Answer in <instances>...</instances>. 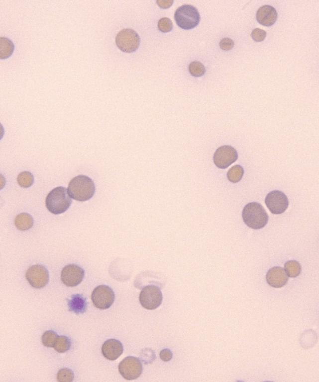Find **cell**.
Segmentation results:
<instances>
[{"label":"cell","mask_w":319,"mask_h":382,"mask_svg":"<svg viewBox=\"0 0 319 382\" xmlns=\"http://www.w3.org/2000/svg\"><path fill=\"white\" fill-rule=\"evenodd\" d=\"M69 311L74 312L76 314H83L88 308V303L86 298L81 295H73L70 299L68 300Z\"/></svg>","instance_id":"2e32d148"},{"label":"cell","mask_w":319,"mask_h":382,"mask_svg":"<svg viewBox=\"0 0 319 382\" xmlns=\"http://www.w3.org/2000/svg\"><path fill=\"white\" fill-rule=\"evenodd\" d=\"M157 4L162 8H170L172 5L174 1H157Z\"/></svg>","instance_id":"f546056e"},{"label":"cell","mask_w":319,"mask_h":382,"mask_svg":"<svg viewBox=\"0 0 319 382\" xmlns=\"http://www.w3.org/2000/svg\"><path fill=\"white\" fill-rule=\"evenodd\" d=\"M85 275V270L79 266L69 265L62 270L61 278L67 287H75L83 282Z\"/></svg>","instance_id":"7c38bea8"},{"label":"cell","mask_w":319,"mask_h":382,"mask_svg":"<svg viewBox=\"0 0 319 382\" xmlns=\"http://www.w3.org/2000/svg\"><path fill=\"white\" fill-rule=\"evenodd\" d=\"M14 45L10 39L1 37L0 38V59L9 58L13 54Z\"/></svg>","instance_id":"ac0fdd59"},{"label":"cell","mask_w":319,"mask_h":382,"mask_svg":"<svg viewBox=\"0 0 319 382\" xmlns=\"http://www.w3.org/2000/svg\"><path fill=\"white\" fill-rule=\"evenodd\" d=\"M243 174L244 169L243 167L239 165H236L229 170L227 173V177L230 182L236 183V182L240 181L243 178Z\"/></svg>","instance_id":"ffe728a7"},{"label":"cell","mask_w":319,"mask_h":382,"mask_svg":"<svg viewBox=\"0 0 319 382\" xmlns=\"http://www.w3.org/2000/svg\"><path fill=\"white\" fill-rule=\"evenodd\" d=\"M58 334L53 331H48L45 332L42 336V342L44 346L48 347H54L58 339Z\"/></svg>","instance_id":"cb8c5ba5"},{"label":"cell","mask_w":319,"mask_h":382,"mask_svg":"<svg viewBox=\"0 0 319 382\" xmlns=\"http://www.w3.org/2000/svg\"><path fill=\"white\" fill-rule=\"evenodd\" d=\"M121 376L127 381H133L141 376L143 371L142 364L135 357H127L118 366Z\"/></svg>","instance_id":"ba28073f"},{"label":"cell","mask_w":319,"mask_h":382,"mask_svg":"<svg viewBox=\"0 0 319 382\" xmlns=\"http://www.w3.org/2000/svg\"><path fill=\"white\" fill-rule=\"evenodd\" d=\"M265 203L271 213L277 215L284 213L289 206L288 197L279 191L269 193L266 196Z\"/></svg>","instance_id":"30bf717a"},{"label":"cell","mask_w":319,"mask_h":382,"mask_svg":"<svg viewBox=\"0 0 319 382\" xmlns=\"http://www.w3.org/2000/svg\"><path fill=\"white\" fill-rule=\"evenodd\" d=\"M123 351L122 344L116 339L107 340L102 347L103 356L109 361L117 360L122 354Z\"/></svg>","instance_id":"5bb4252c"},{"label":"cell","mask_w":319,"mask_h":382,"mask_svg":"<svg viewBox=\"0 0 319 382\" xmlns=\"http://www.w3.org/2000/svg\"><path fill=\"white\" fill-rule=\"evenodd\" d=\"M96 191L95 182L86 176L74 177L69 183L68 192L71 198L79 202H85L93 198Z\"/></svg>","instance_id":"6da1fadb"},{"label":"cell","mask_w":319,"mask_h":382,"mask_svg":"<svg viewBox=\"0 0 319 382\" xmlns=\"http://www.w3.org/2000/svg\"><path fill=\"white\" fill-rule=\"evenodd\" d=\"M160 359H161L163 361L169 362L171 361L173 357V354L170 350L164 349L162 350V351L160 352Z\"/></svg>","instance_id":"f1b7e54d"},{"label":"cell","mask_w":319,"mask_h":382,"mask_svg":"<svg viewBox=\"0 0 319 382\" xmlns=\"http://www.w3.org/2000/svg\"><path fill=\"white\" fill-rule=\"evenodd\" d=\"M4 134V130L3 125L0 123V140L3 139Z\"/></svg>","instance_id":"1f68e13d"},{"label":"cell","mask_w":319,"mask_h":382,"mask_svg":"<svg viewBox=\"0 0 319 382\" xmlns=\"http://www.w3.org/2000/svg\"><path fill=\"white\" fill-rule=\"evenodd\" d=\"M94 305L101 310L107 309L115 301V294L108 286H99L94 290L91 296Z\"/></svg>","instance_id":"52a82bcc"},{"label":"cell","mask_w":319,"mask_h":382,"mask_svg":"<svg viewBox=\"0 0 319 382\" xmlns=\"http://www.w3.org/2000/svg\"><path fill=\"white\" fill-rule=\"evenodd\" d=\"M266 32L263 29L256 28L252 31L251 37L253 40L256 42H261L265 39L266 37Z\"/></svg>","instance_id":"4316f807"},{"label":"cell","mask_w":319,"mask_h":382,"mask_svg":"<svg viewBox=\"0 0 319 382\" xmlns=\"http://www.w3.org/2000/svg\"><path fill=\"white\" fill-rule=\"evenodd\" d=\"M72 203L68 189L63 187H58L52 190L47 196L46 206L48 211L53 214H61L66 212Z\"/></svg>","instance_id":"3957f363"},{"label":"cell","mask_w":319,"mask_h":382,"mask_svg":"<svg viewBox=\"0 0 319 382\" xmlns=\"http://www.w3.org/2000/svg\"><path fill=\"white\" fill-rule=\"evenodd\" d=\"M71 341L70 339L66 336H59L57 339L54 348L59 353H64L70 349Z\"/></svg>","instance_id":"44dd1931"},{"label":"cell","mask_w":319,"mask_h":382,"mask_svg":"<svg viewBox=\"0 0 319 382\" xmlns=\"http://www.w3.org/2000/svg\"><path fill=\"white\" fill-rule=\"evenodd\" d=\"M285 271L288 277L291 278L298 277L301 273L300 263L295 260L288 261L286 263Z\"/></svg>","instance_id":"d6986e66"},{"label":"cell","mask_w":319,"mask_h":382,"mask_svg":"<svg viewBox=\"0 0 319 382\" xmlns=\"http://www.w3.org/2000/svg\"><path fill=\"white\" fill-rule=\"evenodd\" d=\"M6 185V179L3 175L0 174V190L4 188Z\"/></svg>","instance_id":"4dcf8cb0"},{"label":"cell","mask_w":319,"mask_h":382,"mask_svg":"<svg viewBox=\"0 0 319 382\" xmlns=\"http://www.w3.org/2000/svg\"><path fill=\"white\" fill-rule=\"evenodd\" d=\"M18 183L24 188H28L33 185L34 182V176L31 172L28 171H23L21 172L17 177Z\"/></svg>","instance_id":"7402d4cb"},{"label":"cell","mask_w":319,"mask_h":382,"mask_svg":"<svg viewBox=\"0 0 319 382\" xmlns=\"http://www.w3.org/2000/svg\"><path fill=\"white\" fill-rule=\"evenodd\" d=\"M175 19L180 28L189 30L199 25L200 15L195 7L190 4H185L177 9L175 13Z\"/></svg>","instance_id":"277c9868"},{"label":"cell","mask_w":319,"mask_h":382,"mask_svg":"<svg viewBox=\"0 0 319 382\" xmlns=\"http://www.w3.org/2000/svg\"><path fill=\"white\" fill-rule=\"evenodd\" d=\"M34 221L31 215L27 213H21L14 219V225L20 231L29 230L33 227Z\"/></svg>","instance_id":"e0dca14e"},{"label":"cell","mask_w":319,"mask_h":382,"mask_svg":"<svg viewBox=\"0 0 319 382\" xmlns=\"http://www.w3.org/2000/svg\"><path fill=\"white\" fill-rule=\"evenodd\" d=\"M116 45L121 51L132 53L137 50L140 38L137 32L132 29H124L118 33L115 39Z\"/></svg>","instance_id":"5b68a950"},{"label":"cell","mask_w":319,"mask_h":382,"mask_svg":"<svg viewBox=\"0 0 319 382\" xmlns=\"http://www.w3.org/2000/svg\"><path fill=\"white\" fill-rule=\"evenodd\" d=\"M219 46L222 50L229 51L234 47V41L232 39L225 38L221 39L219 43Z\"/></svg>","instance_id":"83f0119b"},{"label":"cell","mask_w":319,"mask_h":382,"mask_svg":"<svg viewBox=\"0 0 319 382\" xmlns=\"http://www.w3.org/2000/svg\"><path fill=\"white\" fill-rule=\"evenodd\" d=\"M158 28L163 33H168L173 29V23L171 19L168 18H163L158 21Z\"/></svg>","instance_id":"484cf974"},{"label":"cell","mask_w":319,"mask_h":382,"mask_svg":"<svg viewBox=\"0 0 319 382\" xmlns=\"http://www.w3.org/2000/svg\"><path fill=\"white\" fill-rule=\"evenodd\" d=\"M238 157V154L236 150L231 146L219 147L214 153L213 156L214 163L220 169L227 168L230 165L234 163Z\"/></svg>","instance_id":"8fae6325"},{"label":"cell","mask_w":319,"mask_h":382,"mask_svg":"<svg viewBox=\"0 0 319 382\" xmlns=\"http://www.w3.org/2000/svg\"><path fill=\"white\" fill-rule=\"evenodd\" d=\"M163 296L160 288L154 285H149L141 291L139 301L141 305L146 309H157L161 305Z\"/></svg>","instance_id":"8992f818"},{"label":"cell","mask_w":319,"mask_h":382,"mask_svg":"<svg viewBox=\"0 0 319 382\" xmlns=\"http://www.w3.org/2000/svg\"><path fill=\"white\" fill-rule=\"evenodd\" d=\"M74 379L73 372L69 369H61L57 375V381L59 382H71Z\"/></svg>","instance_id":"d4e9b609"},{"label":"cell","mask_w":319,"mask_h":382,"mask_svg":"<svg viewBox=\"0 0 319 382\" xmlns=\"http://www.w3.org/2000/svg\"><path fill=\"white\" fill-rule=\"evenodd\" d=\"M189 70L190 75L197 77H201L206 72L204 65L199 61L192 62L189 65Z\"/></svg>","instance_id":"603a6c76"},{"label":"cell","mask_w":319,"mask_h":382,"mask_svg":"<svg viewBox=\"0 0 319 382\" xmlns=\"http://www.w3.org/2000/svg\"><path fill=\"white\" fill-rule=\"evenodd\" d=\"M26 278L32 287L40 289L48 284L49 277L48 270L42 265H33L27 270Z\"/></svg>","instance_id":"9c48e42d"},{"label":"cell","mask_w":319,"mask_h":382,"mask_svg":"<svg viewBox=\"0 0 319 382\" xmlns=\"http://www.w3.org/2000/svg\"><path fill=\"white\" fill-rule=\"evenodd\" d=\"M243 219L249 228L255 230L263 229L268 223L269 216L261 204L251 203L244 207Z\"/></svg>","instance_id":"7a4b0ae2"},{"label":"cell","mask_w":319,"mask_h":382,"mask_svg":"<svg viewBox=\"0 0 319 382\" xmlns=\"http://www.w3.org/2000/svg\"><path fill=\"white\" fill-rule=\"evenodd\" d=\"M257 21L264 26H273L278 19V13L274 7L264 5L257 11Z\"/></svg>","instance_id":"9a60e30c"},{"label":"cell","mask_w":319,"mask_h":382,"mask_svg":"<svg viewBox=\"0 0 319 382\" xmlns=\"http://www.w3.org/2000/svg\"><path fill=\"white\" fill-rule=\"evenodd\" d=\"M283 268L275 267L271 268L267 273V283L271 287L280 288L286 286L289 278Z\"/></svg>","instance_id":"4fadbf2b"}]
</instances>
